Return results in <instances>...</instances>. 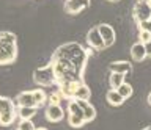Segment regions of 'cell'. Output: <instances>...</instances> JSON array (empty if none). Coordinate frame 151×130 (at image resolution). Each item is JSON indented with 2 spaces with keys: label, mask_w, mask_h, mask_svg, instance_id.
I'll return each instance as SVG.
<instances>
[{
  "label": "cell",
  "mask_w": 151,
  "mask_h": 130,
  "mask_svg": "<svg viewBox=\"0 0 151 130\" xmlns=\"http://www.w3.org/2000/svg\"><path fill=\"white\" fill-rule=\"evenodd\" d=\"M145 49H146V58H151V41L145 44Z\"/></svg>",
  "instance_id": "cell-25"
},
{
  "label": "cell",
  "mask_w": 151,
  "mask_h": 130,
  "mask_svg": "<svg viewBox=\"0 0 151 130\" xmlns=\"http://www.w3.org/2000/svg\"><path fill=\"white\" fill-rule=\"evenodd\" d=\"M107 2H120V0H107Z\"/></svg>",
  "instance_id": "cell-29"
},
{
  "label": "cell",
  "mask_w": 151,
  "mask_h": 130,
  "mask_svg": "<svg viewBox=\"0 0 151 130\" xmlns=\"http://www.w3.org/2000/svg\"><path fill=\"white\" fill-rule=\"evenodd\" d=\"M90 96H91L90 88L85 85V83H82V85L77 88V91H76L74 99H77V100H90Z\"/></svg>",
  "instance_id": "cell-17"
},
{
  "label": "cell",
  "mask_w": 151,
  "mask_h": 130,
  "mask_svg": "<svg viewBox=\"0 0 151 130\" xmlns=\"http://www.w3.org/2000/svg\"><path fill=\"white\" fill-rule=\"evenodd\" d=\"M14 108H16V102H13L11 99H8V97L0 96V113L8 111V110H14Z\"/></svg>",
  "instance_id": "cell-19"
},
{
  "label": "cell",
  "mask_w": 151,
  "mask_h": 130,
  "mask_svg": "<svg viewBox=\"0 0 151 130\" xmlns=\"http://www.w3.org/2000/svg\"><path fill=\"white\" fill-rule=\"evenodd\" d=\"M63 99H65V97L61 96L60 90H55L54 92H50V94L47 96V104H49V105H60Z\"/></svg>",
  "instance_id": "cell-20"
},
{
  "label": "cell",
  "mask_w": 151,
  "mask_h": 130,
  "mask_svg": "<svg viewBox=\"0 0 151 130\" xmlns=\"http://www.w3.org/2000/svg\"><path fill=\"white\" fill-rule=\"evenodd\" d=\"M106 99H107V104L112 105V107H120V105H123V102H124L123 96L116 90H109V92L106 94Z\"/></svg>",
  "instance_id": "cell-13"
},
{
  "label": "cell",
  "mask_w": 151,
  "mask_h": 130,
  "mask_svg": "<svg viewBox=\"0 0 151 130\" xmlns=\"http://www.w3.org/2000/svg\"><path fill=\"white\" fill-rule=\"evenodd\" d=\"M17 58V39L11 31H0V66H8Z\"/></svg>",
  "instance_id": "cell-2"
},
{
  "label": "cell",
  "mask_w": 151,
  "mask_h": 130,
  "mask_svg": "<svg viewBox=\"0 0 151 130\" xmlns=\"http://www.w3.org/2000/svg\"><path fill=\"white\" fill-rule=\"evenodd\" d=\"M88 60V52L77 43H66L54 52L50 63L54 66L57 85L63 82H83V69Z\"/></svg>",
  "instance_id": "cell-1"
},
{
  "label": "cell",
  "mask_w": 151,
  "mask_h": 130,
  "mask_svg": "<svg viewBox=\"0 0 151 130\" xmlns=\"http://www.w3.org/2000/svg\"><path fill=\"white\" fill-rule=\"evenodd\" d=\"M146 2H148V5H150V6H151V0H146Z\"/></svg>",
  "instance_id": "cell-30"
},
{
  "label": "cell",
  "mask_w": 151,
  "mask_h": 130,
  "mask_svg": "<svg viewBox=\"0 0 151 130\" xmlns=\"http://www.w3.org/2000/svg\"><path fill=\"white\" fill-rule=\"evenodd\" d=\"M35 130H49V129H46V127H38V129H35Z\"/></svg>",
  "instance_id": "cell-27"
},
{
  "label": "cell",
  "mask_w": 151,
  "mask_h": 130,
  "mask_svg": "<svg viewBox=\"0 0 151 130\" xmlns=\"http://www.w3.org/2000/svg\"><path fill=\"white\" fill-rule=\"evenodd\" d=\"M68 124L74 129H80L85 122L83 113H68Z\"/></svg>",
  "instance_id": "cell-14"
},
{
  "label": "cell",
  "mask_w": 151,
  "mask_h": 130,
  "mask_svg": "<svg viewBox=\"0 0 151 130\" xmlns=\"http://www.w3.org/2000/svg\"><path fill=\"white\" fill-rule=\"evenodd\" d=\"M126 75L123 74H118V72H112L110 77H109V85H110V90H118V86H121L126 80Z\"/></svg>",
  "instance_id": "cell-16"
},
{
  "label": "cell",
  "mask_w": 151,
  "mask_h": 130,
  "mask_svg": "<svg viewBox=\"0 0 151 130\" xmlns=\"http://www.w3.org/2000/svg\"><path fill=\"white\" fill-rule=\"evenodd\" d=\"M33 97H35V104H36L38 108L42 107L44 104H47V94L44 92V90H41V88L33 90Z\"/></svg>",
  "instance_id": "cell-18"
},
{
  "label": "cell",
  "mask_w": 151,
  "mask_h": 130,
  "mask_svg": "<svg viewBox=\"0 0 151 130\" xmlns=\"http://www.w3.org/2000/svg\"><path fill=\"white\" fill-rule=\"evenodd\" d=\"M44 114H46V119L49 121V122H54V124L65 119V110L61 105H49L47 104Z\"/></svg>",
  "instance_id": "cell-6"
},
{
  "label": "cell",
  "mask_w": 151,
  "mask_h": 130,
  "mask_svg": "<svg viewBox=\"0 0 151 130\" xmlns=\"http://www.w3.org/2000/svg\"><path fill=\"white\" fill-rule=\"evenodd\" d=\"M110 72H118V74H123V75H127V74L132 72V66L129 61H124V60H120V61H115V63H110Z\"/></svg>",
  "instance_id": "cell-12"
},
{
  "label": "cell",
  "mask_w": 151,
  "mask_h": 130,
  "mask_svg": "<svg viewBox=\"0 0 151 130\" xmlns=\"http://www.w3.org/2000/svg\"><path fill=\"white\" fill-rule=\"evenodd\" d=\"M143 130H151V125H148V127H145Z\"/></svg>",
  "instance_id": "cell-28"
},
{
  "label": "cell",
  "mask_w": 151,
  "mask_h": 130,
  "mask_svg": "<svg viewBox=\"0 0 151 130\" xmlns=\"http://www.w3.org/2000/svg\"><path fill=\"white\" fill-rule=\"evenodd\" d=\"M90 5V0H66L65 2V11L68 14H79Z\"/></svg>",
  "instance_id": "cell-7"
},
{
  "label": "cell",
  "mask_w": 151,
  "mask_h": 130,
  "mask_svg": "<svg viewBox=\"0 0 151 130\" xmlns=\"http://www.w3.org/2000/svg\"><path fill=\"white\" fill-rule=\"evenodd\" d=\"M148 104H150V107H151V92L148 94Z\"/></svg>",
  "instance_id": "cell-26"
},
{
  "label": "cell",
  "mask_w": 151,
  "mask_h": 130,
  "mask_svg": "<svg viewBox=\"0 0 151 130\" xmlns=\"http://www.w3.org/2000/svg\"><path fill=\"white\" fill-rule=\"evenodd\" d=\"M87 43H88L90 47L94 49V50H104V49H106V44H104V39H102L101 33H99L98 27H93V28L88 30Z\"/></svg>",
  "instance_id": "cell-5"
},
{
  "label": "cell",
  "mask_w": 151,
  "mask_h": 130,
  "mask_svg": "<svg viewBox=\"0 0 151 130\" xmlns=\"http://www.w3.org/2000/svg\"><path fill=\"white\" fill-rule=\"evenodd\" d=\"M139 41L143 43V44H146L148 41H151V33L146 31V30H143V28H140L139 30Z\"/></svg>",
  "instance_id": "cell-23"
},
{
  "label": "cell",
  "mask_w": 151,
  "mask_h": 130,
  "mask_svg": "<svg viewBox=\"0 0 151 130\" xmlns=\"http://www.w3.org/2000/svg\"><path fill=\"white\" fill-rule=\"evenodd\" d=\"M35 124L32 122V119H21L17 124L16 130H35Z\"/></svg>",
  "instance_id": "cell-22"
},
{
  "label": "cell",
  "mask_w": 151,
  "mask_h": 130,
  "mask_svg": "<svg viewBox=\"0 0 151 130\" xmlns=\"http://www.w3.org/2000/svg\"><path fill=\"white\" fill-rule=\"evenodd\" d=\"M33 82L40 86H52L54 83H57V77H55V71H54L52 63L36 69L33 72Z\"/></svg>",
  "instance_id": "cell-3"
},
{
  "label": "cell",
  "mask_w": 151,
  "mask_h": 130,
  "mask_svg": "<svg viewBox=\"0 0 151 130\" xmlns=\"http://www.w3.org/2000/svg\"><path fill=\"white\" fill-rule=\"evenodd\" d=\"M36 107H17V116L21 119H32L36 116Z\"/></svg>",
  "instance_id": "cell-15"
},
{
  "label": "cell",
  "mask_w": 151,
  "mask_h": 130,
  "mask_svg": "<svg viewBox=\"0 0 151 130\" xmlns=\"http://www.w3.org/2000/svg\"><path fill=\"white\" fill-rule=\"evenodd\" d=\"M134 17L139 24L151 19V6L148 5L146 0H139L134 5Z\"/></svg>",
  "instance_id": "cell-4"
},
{
  "label": "cell",
  "mask_w": 151,
  "mask_h": 130,
  "mask_svg": "<svg viewBox=\"0 0 151 130\" xmlns=\"http://www.w3.org/2000/svg\"><path fill=\"white\" fill-rule=\"evenodd\" d=\"M98 30H99V33H101L102 39H104L106 49L113 45V43H115V30H113V27L109 25V24H101V25H98Z\"/></svg>",
  "instance_id": "cell-8"
},
{
  "label": "cell",
  "mask_w": 151,
  "mask_h": 130,
  "mask_svg": "<svg viewBox=\"0 0 151 130\" xmlns=\"http://www.w3.org/2000/svg\"><path fill=\"white\" fill-rule=\"evenodd\" d=\"M139 27H140V28H143V30H146V31H150V33H151V19H150V21H145V22H142V24H139Z\"/></svg>",
  "instance_id": "cell-24"
},
{
  "label": "cell",
  "mask_w": 151,
  "mask_h": 130,
  "mask_svg": "<svg viewBox=\"0 0 151 130\" xmlns=\"http://www.w3.org/2000/svg\"><path fill=\"white\" fill-rule=\"evenodd\" d=\"M16 105L17 107H36L35 97H33V91H22L19 92L16 97ZM38 108V107H36Z\"/></svg>",
  "instance_id": "cell-9"
},
{
  "label": "cell",
  "mask_w": 151,
  "mask_h": 130,
  "mask_svg": "<svg viewBox=\"0 0 151 130\" xmlns=\"http://www.w3.org/2000/svg\"><path fill=\"white\" fill-rule=\"evenodd\" d=\"M118 92H120V94L123 96V99H129V97L132 96V92H134V90H132V86L129 85V83H127V82H124V83H123V85L121 86H118V90H116Z\"/></svg>",
  "instance_id": "cell-21"
},
{
  "label": "cell",
  "mask_w": 151,
  "mask_h": 130,
  "mask_svg": "<svg viewBox=\"0 0 151 130\" xmlns=\"http://www.w3.org/2000/svg\"><path fill=\"white\" fill-rule=\"evenodd\" d=\"M77 102H79L80 108H82V111H83L85 122H91V121H94V118H96V110H94V107L91 104H90V100H77Z\"/></svg>",
  "instance_id": "cell-11"
},
{
  "label": "cell",
  "mask_w": 151,
  "mask_h": 130,
  "mask_svg": "<svg viewBox=\"0 0 151 130\" xmlns=\"http://www.w3.org/2000/svg\"><path fill=\"white\" fill-rule=\"evenodd\" d=\"M131 57H132V60H134V61H137V63L143 61V60L146 58L145 44L140 43V41H137L135 44H132V47H131Z\"/></svg>",
  "instance_id": "cell-10"
}]
</instances>
